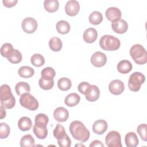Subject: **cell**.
I'll use <instances>...</instances> for the list:
<instances>
[{
  "instance_id": "6da1fadb",
  "label": "cell",
  "mask_w": 147,
  "mask_h": 147,
  "mask_svg": "<svg viewBox=\"0 0 147 147\" xmlns=\"http://www.w3.org/2000/svg\"><path fill=\"white\" fill-rule=\"evenodd\" d=\"M69 131L73 138L82 142H86L90 137V131L79 121H74L69 125Z\"/></svg>"
},
{
  "instance_id": "7a4b0ae2",
  "label": "cell",
  "mask_w": 147,
  "mask_h": 147,
  "mask_svg": "<svg viewBox=\"0 0 147 147\" xmlns=\"http://www.w3.org/2000/svg\"><path fill=\"white\" fill-rule=\"evenodd\" d=\"M1 104L5 109H12L16 104V99L11 92L10 87L7 84L1 86Z\"/></svg>"
},
{
  "instance_id": "3957f363",
  "label": "cell",
  "mask_w": 147,
  "mask_h": 147,
  "mask_svg": "<svg viewBox=\"0 0 147 147\" xmlns=\"http://www.w3.org/2000/svg\"><path fill=\"white\" fill-rule=\"evenodd\" d=\"M130 55L136 63L142 65L147 62V53L141 44H134L130 49Z\"/></svg>"
},
{
  "instance_id": "277c9868",
  "label": "cell",
  "mask_w": 147,
  "mask_h": 147,
  "mask_svg": "<svg viewBox=\"0 0 147 147\" xmlns=\"http://www.w3.org/2000/svg\"><path fill=\"white\" fill-rule=\"evenodd\" d=\"M120 40L116 37L106 34L103 35L99 40L100 48L105 51H115L120 47Z\"/></svg>"
},
{
  "instance_id": "5b68a950",
  "label": "cell",
  "mask_w": 147,
  "mask_h": 147,
  "mask_svg": "<svg viewBox=\"0 0 147 147\" xmlns=\"http://www.w3.org/2000/svg\"><path fill=\"white\" fill-rule=\"evenodd\" d=\"M145 77L140 72H134L131 74L128 81V87L130 91L137 92L140 90L141 85L145 82Z\"/></svg>"
},
{
  "instance_id": "8992f818",
  "label": "cell",
  "mask_w": 147,
  "mask_h": 147,
  "mask_svg": "<svg viewBox=\"0 0 147 147\" xmlns=\"http://www.w3.org/2000/svg\"><path fill=\"white\" fill-rule=\"evenodd\" d=\"M20 103L22 107L32 111H34L38 107L37 100L29 92L25 93L21 95Z\"/></svg>"
},
{
  "instance_id": "52a82bcc",
  "label": "cell",
  "mask_w": 147,
  "mask_h": 147,
  "mask_svg": "<svg viewBox=\"0 0 147 147\" xmlns=\"http://www.w3.org/2000/svg\"><path fill=\"white\" fill-rule=\"evenodd\" d=\"M106 145L109 147H122L121 137L120 134L115 130L108 133L105 137Z\"/></svg>"
},
{
  "instance_id": "ba28073f",
  "label": "cell",
  "mask_w": 147,
  "mask_h": 147,
  "mask_svg": "<svg viewBox=\"0 0 147 147\" xmlns=\"http://www.w3.org/2000/svg\"><path fill=\"white\" fill-rule=\"evenodd\" d=\"M37 21L32 17H26L24 18L21 24V27L22 30L26 33H33L37 28Z\"/></svg>"
},
{
  "instance_id": "9c48e42d",
  "label": "cell",
  "mask_w": 147,
  "mask_h": 147,
  "mask_svg": "<svg viewBox=\"0 0 147 147\" xmlns=\"http://www.w3.org/2000/svg\"><path fill=\"white\" fill-rule=\"evenodd\" d=\"M86 99L89 102H95L98 99L100 95V91L98 86L90 84L84 92Z\"/></svg>"
},
{
  "instance_id": "30bf717a",
  "label": "cell",
  "mask_w": 147,
  "mask_h": 147,
  "mask_svg": "<svg viewBox=\"0 0 147 147\" xmlns=\"http://www.w3.org/2000/svg\"><path fill=\"white\" fill-rule=\"evenodd\" d=\"M90 60L94 66L96 67H102L106 64L107 57L104 53L96 51L91 56Z\"/></svg>"
},
{
  "instance_id": "8fae6325",
  "label": "cell",
  "mask_w": 147,
  "mask_h": 147,
  "mask_svg": "<svg viewBox=\"0 0 147 147\" xmlns=\"http://www.w3.org/2000/svg\"><path fill=\"white\" fill-rule=\"evenodd\" d=\"M125 89V86L123 83L119 80L115 79L112 80L109 85V91L115 95H119L123 92Z\"/></svg>"
},
{
  "instance_id": "7c38bea8",
  "label": "cell",
  "mask_w": 147,
  "mask_h": 147,
  "mask_svg": "<svg viewBox=\"0 0 147 147\" xmlns=\"http://www.w3.org/2000/svg\"><path fill=\"white\" fill-rule=\"evenodd\" d=\"M80 5L76 0L68 1L65 6V11L67 15L69 16H75L79 11Z\"/></svg>"
},
{
  "instance_id": "4fadbf2b",
  "label": "cell",
  "mask_w": 147,
  "mask_h": 147,
  "mask_svg": "<svg viewBox=\"0 0 147 147\" xmlns=\"http://www.w3.org/2000/svg\"><path fill=\"white\" fill-rule=\"evenodd\" d=\"M33 131L37 138L40 140L45 139L48 135L47 125L42 123H35L33 127Z\"/></svg>"
},
{
  "instance_id": "5bb4252c",
  "label": "cell",
  "mask_w": 147,
  "mask_h": 147,
  "mask_svg": "<svg viewBox=\"0 0 147 147\" xmlns=\"http://www.w3.org/2000/svg\"><path fill=\"white\" fill-rule=\"evenodd\" d=\"M105 16L109 21L113 22L120 20L122 16L121 11L116 7H110L106 9Z\"/></svg>"
},
{
  "instance_id": "9a60e30c",
  "label": "cell",
  "mask_w": 147,
  "mask_h": 147,
  "mask_svg": "<svg viewBox=\"0 0 147 147\" xmlns=\"http://www.w3.org/2000/svg\"><path fill=\"white\" fill-rule=\"evenodd\" d=\"M53 117L56 121L59 122H65L69 117L68 111L63 107H59L53 111Z\"/></svg>"
},
{
  "instance_id": "2e32d148",
  "label": "cell",
  "mask_w": 147,
  "mask_h": 147,
  "mask_svg": "<svg viewBox=\"0 0 147 147\" xmlns=\"http://www.w3.org/2000/svg\"><path fill=\"white\" fill-rule=\"evenodd\" d=\"M111 28L115 33L118 34H123L127 30L128 25L126 21L120 19L116 21L113 22L111 24Z\"/></svg>"
},
{
  "instance_id": "e0dca14e",
  "label": "cell",
  "mask_w": 147,
  "mask_h": 147,
  "mask_svg": "<svg viewBox=\"0 0 147 147\" xmlns=\"http://www.w3.org/2000/svg\"><path fill=\"white\" fill-rule=\"evenodd\" d=\"M108 125L106 121L103 119H98L95 121L92 125V130L97 134H103L107 129Z\"/></svg>"
},
{
  "instance_id": "ac0fdd59",
  "label": "cell",
  "mask_w": 147,
  "mask_h": 147,
  "mask_svg": "<svg viewBox=\"0 0 147 147\" xmlns=\"http://www.w3.org/2000/svg\"><path fill=\"white\" fill-rule=\"evenodd\" d=\"M97 37V30L92 28L87 29L83 33V40L86 42L87 43L94 42L96 40Z\"/></svg>"
},
{
  "instance_id": "d6986e66",
  "label": "cell",
  "mask_w": 147,
  "mask_h": 147,
  "mask_svg": "<svg viewBox=\"0 0 147 147\" xmlns=\"http://www.w3.org/2000/svg\"><path fill=\"white\" fill-rule=\"evenodd\" d=\"M125 142L127 147H136L138 145L139 141L134 132H129L125 137Z\"/></svg>"
},
{
  "instance_id": "ffe728a7",
  "label": "cell",
  "mask_w": 147,
  "mask_h": 147,
  "mask_svg": "<svg viewBox=\"0 0 147 147\" xmlns=\"http://www.w3.org/2000/svg\"><path fill=\"white\" fill-rule=\"evenodd\" d=\"M133 65L131 62L127 60H122L117 64L118 71L123 74H126L130 72L132 69Z\"/></svg>"
},
{
  "instance_id": "44dd1931",
  "label": "cell",
  "mask_w": 147,
  "mask_h": 147,
  "mask_svg": "<svg viewBox=\"0 0 147 147\" xmlns=\"http://www.w3.org/2000/svg\"><path fill=\"white\" fill-rule=\"evenodd\" d=\"M80 100V96L76 93H71L67 95L64 99L65 104L68 107H73L77 105Z\"/></svg>"
},
{
  "instance_id": "7402d4cb",
  "label": "cell",
  "mask_w": 147,
  "mask_h": 147,
  "mask_svg": "<svg viewBox=\"0 0 147 147\" xmlns=\"http://www.w3.org/2000/svg\"><path fill=\"white\" fill-rule=\"evenodd\" d=\"M32 126L31 119L28 117H21L18 122V127L21 131H25L29 130Z\"/></svg>"
},
{
  "instance_id": "603a6c76",
  "label": "cell",
  "mask_w": 147,
  "mask_h": 147,
  "mask_svg": "<svg viewBox=\"0 0 147 147\" xmlns=\"http://www.w3.org/2000/svg\"><path fill=\"white\" fill-rule=\"evenodd\" d=\"M56 28L57 32L62 34H67L71 29L69 24L65 20L59 21L56 24Z\"/></svg>"
},
{
  "instance_id": "cb8c5ba5",
  "label": "cell",
  "mask_w": 147,
  "mask_h": 147,
  "mask_svg": "<svg viewBox=\"0 0 147 147\" xmlns=\"http://www.w3.org/2000/svg\"><path fill=\"white\" fill-rule=\"evenodd\" d=\"M15 90L17 94L21 96L23 94L29 92L30 91V87L28 83L25 82H20L16 84L15 86Z\"/></svg>"
},
{
  "instance_id": "d4e9b609",
  "label": "cell",
  "mask_w": 147,
  "mask_h": 147,
  "mask_svg": "<svg viewBox=\"0 0 147 147\" xmlns=\"http://www.w3.org/2000/svg\"><path fill=\"white\" fill-rule=\"evenodd\" d=\"M44 6L47 11L53 13L58 10L59 3L57 0H45L44 2Z\"/></svg>"
},
{
  "instance_id": "484cf974",
  "label": "cell",
  "mask_w": 147,
  "mask_h": 147,
  "mask_svg": "<svg viewBox=\"0 0 147 147\" xmlns=\"http://www.w3.org/2000/svg\"><path fill=\"white\" fill-rule=\"evenodd\" d=\"M49 46L50 49L54 52L60 51L63 47V43L60 38L53 37L51 38L49 41Z\"/></svg>"
},
{
  "instance_id": "4316f807",
  "label": "cell",
  "mask_w": 147,
  "mask_h": 147,
  "mask_svg": "<svg viewBox=\"0 0 147 147\" xmlns=\"http://www.w3.org/2000/svg\"><path fill=\"white\" fill-rule=\"evenodd\" d=\"M18 73L23 78H30L34 75V71L29 66H22L19 68Z\"/></svg>"
},
{
  "instance_id": "83f0119b",
  "label": "cell",
  "mask_w": 147,
  "mask_h": 147,
  "mask_svg": "<svg viewBox=\"0 0 147 147\" xmlns=\"http://www.w3.org/2000/svg\"><path fill=\"white\" fill-rule=\"evenodd\" d=\"M34 139L31 134H25L20 140V146L21 147H33L34 146Z\"/></svg>"
},
{
  "instance_id": "f1b7e54d",
  "label": "cell",
  "mask_w": 147,
  "mask_h": 147,
  "mask_svg": "<svg viewBox=\"0 0 147 147\" xmlns=\"http://www.w3.org/2000/svg\"><path fill=\"white\" fill-rule=\"evenodd\" d=\"M89 22L93 25H99L103 21V16L100 12L98 11H94L92 12L88 17Z\"/></svg>"
},
{
  "instance_id": "f546056e",
  "label": "cell",
  "mask_w": 147,
  "mask_h": 147,
  "mask_svg": "<svg viewBox=\"0 0 147 147\" xmlns=\"http://www.w3.org/2000/svg\"><path fill=\"white\" fill-rule=\"evenodd\" d=\"M57 86L61 91H67L69 90L72 86V82L69 78H61L57 82Z\"/></svg>"
},
{
  "instance_id": "4dcf8cb0",
  "label": "cell",
  "mask_w": 147,
  "mask_h": 147,
  "mask_svg": "<svg viewBox=\"0 0 147 147\" xmlns=\"http://www.w3.org/2000/svg\"><path fill=\"white\" fill-rule=\"evenodd\" d=\"M41 78L44 79L51 80L53 79L56 75V72L55 69L50 67L44 68L41 72Z\"/></svg>"
},
{
  "instance_id": "1f68e13d",
  "label": "cell",
  "mask_w": 147,
  "mask_h": 147,
  "mask_svg": "<svg viewBox=\"0 0 147 147\" xmlns=\"http://www.w3.org/2000/svg\"><path fill=\"white\" fill-rule=\"evenodd\" d=\"M14 49L13 45L10 43H5L1 48V54L3 57L7 59L11 55Z\"/></svg>"
},
{
  "instance_id": "d6a6232c",
  "label": "cell",
  "mask_w": 147,
  "mask_h": 147,
  "mask_svg": "<svg viewBox=\"0 0 147 147\" xmlns=\"http://www.w3.org/2000/svg\"><path fill=\"white\" fill-rule=\"evenodd\" d=\"M30 61L32 65L35 67H41L45 63L44 57L39 53H35L30 58Z\"/></svg>"
},
{
  "instance_id": "836d02e7",
  "label": "cell",
  "mask_w": 147,
  "mask_h": 147,
  "mask_svg": "<svg viewBox=\"0 0 147 147\" xmlns=\"http://www.w3.org/2000/svg\"><path fill=\"white\" fill-rule=\"evenodd\" d=\"M7 60L13 64H18L22 60V54L17 49H14L11 55L7 58Z\"/></svg>"
},
{
  "instance_id": "e575fe53",
  "label": "cell",
  "mask_w": 147,
  "mask_h": 147,
  "mask_svg": "<svg viewBox=\"0 0 147 147\" xmlns=\"http://www.w3.org/2000/svg\"><path fill=\"white\" fill-rule=\"evenodd\" d=\"M38 84L40 87L45 90H49L50 89H52L54 85V80L53 79L51 80H47L44 79L42 78H41L39 79Z\"/></svg>"
},
{
  "instance_id": "d590c367",
  "label": "cell",
  "mask_w": 147,
  "mask_h": 147,
  "mask_svg": "<svg viewBox=\"0 0 147 147\" xmlns=\"http://www.w3.org/2000/svg\"><path fill=\"white\" fill-rule=\"evenodd\" d=\"M53 136L57 140H60L65 136V134H66V132L63 126H62L60 123H57L55 129L53 130Z\"/></svg>"
},
{
  "instance_id": "8d00e7d4",
  "label": "cell",
  "mask_w": 147,
  "mask_h": 147,
  "mask_svg": "<svg viewBox=\"0 0 147 147\" xmlns=\"http://www.w3.org/2000/svg\"><path fill=\"white\" fill-rule=\"evenodd\" d=\"M10 129L9 126L4 122L0 123V138L1 139L7 138L10 134Z\"/></svg>"
},
{
  "instance_id": "74e56055",
  "label": "cell",
  "mask_w": 147,
  "mask_h": 147,
  "mask_svg": "<svg viewBox=\"0 0 147 147\" xmlns=\"http://www.w3.org/2000/svg\"><path fill=\"white\" fill-rule=\"evenodd\" d=\"M146 129H147V126H146V124L145 123L140 124V125L138 126L137 129V133L140 135L141 138L144 141H146L147 140Z\"/></svg>"
},
{
  "instance_id": "f35d334b",
  "label": "cell",
  "mask_w": 147,
  "mask_h": 147,
  "mask_svg": "<svg viewBox=\"0 0 147 147\" xmlns=\"http://www.w3.org/2000/svg\"><path fill=\"white\" fill-rule=\"evenodd\" d=\"M57 144L60 147H70L71 145V140L67 134L61 139L57 140Z\"/></svg>"
},
{
  "instance_id": "ab89813d",
  "label": "cell",
  "mask_w": 147,
  "mask_h": 147,
  "mask_svg": "<svg viewBox=\"0 0 147 147\" xmlns=\"http://www.w3.org/2000/svg\"><path fill=\"white\" fill-rule=\"evenodd\" d=\"M49 121L48 117L44 113H39L35 117L34 122L35 123H39L42 124L47 125Z\"/></svg>"
},
{
  "instance_id": "60d3db41",
  "label": "cell",
  "mask_w": 147,
  "mask_h": 147,
  "mask_svg": "<svg viewBox=\"0 0 147 147\" xmlns=\"http://www.w3.org/2000/svg\"><path fill=\"white\" fill-rule=\"evenodd\" d=\"M90 84L88 82H81L79 85H78V91L82 94H84V92L86 90V88H87V87L90 85Z\"/></svg>"
},
{
  "instance_id": "b9f144b4",
  "label": "cell",
  "mask_w": 147,
  "mask_h": 147,
  "mask_svg": "<svg viewBox=\"0 0 147 147\" xmlns=\"http://www.w3.org/2000/svg\"><path fill=\"white\" fill-rule=\"evenodd\" d=\"M17 0H3L2 3L3 5L7 7H11L16 5Z\"/></svg>"
},
{
  "instance_id": "7bdbcfd3",
  "label": "cell",
  "mask_w": 147,
  "mask_h": 147,
  "mask_svg": "<svg viewBox=\"0 0 147 147\" xmlns=\"http://www.w3.org/2000/svg\"><path fill=\"white\" fill-rule=\"evenodd\" d=\"M90 147H96V146H102L104 147V144L99 140H94L90 144Z\"/></svg>"
},
{
  "instance_id": "ee69618b",
  "label": "cell",
  "mask_w": 147,
  "mask_h": 147,
  "mask_svg": "<svg viewBox=\"0 0 147 147\" xmlns=\"http://www.w3.org/2000/svg\"><path fill=\"white\" fill-rule=\"evenodd\" d=\"M6 116L5 108L3 106H1V118L3 119Z\"/></svg>"
}]
</instances>
